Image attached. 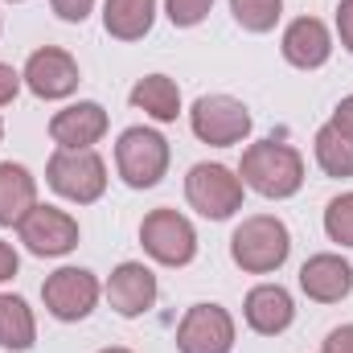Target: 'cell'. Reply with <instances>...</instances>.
<instances>
[{"label": "cell", "mask_w": 353, "mask_h": 353, "mask_svg": "<svg viewBox=\"0 0 353 353\" xmlns=\"http://www.w3.org/2000/svg\"><path fill=\"white\" fill-rule=\"evenodd\" d=\"M239 176H243V185H251L255 193L279 201V197L300 193V185H304V157H300L292 144L259 140V144H251V148L243 152Z\"/></svg>", "instance_id": "obj_1"}, {"label": "cell", "mask_w": 353, "mask_h": 353, "mask_svg": "<svg viewBox=\"0 0 353 353\" xmlns=\"http://www.w3.org/2000/svg\"><path fill=\"white\" fill-rule=\"evenodd\" d=\"M230 255L234 263L251 275H267V271H279L292 255V234L288 226L275 218V214H255V218H243L239 230L230 234Z\"/></svg>", "instance_id": "obj_2"}, {"label": "cell", "mask_w": 353, "mask_h": 353, "mask_svg": "<svg viewBox=\"0 0 353 353\" xmlns=\"http://www.w3.org/2000/svg\"><path fill=\"white\" fill-rule=\"evenodd\" d=\"M46 181L66 201L90 205L107 189V165H103V157L94 148H58L50 157V165H46Z\"/></svg>", "instance_id": "obj_3"}, {"label": "cell", "mask_w": 353, "mask_h": 353, "mask_svg": "<svg viewBox=\"0 0 353 353\" xmlns=\"http://www.w3.org/2000/svg\"><path fill=\"white\" fill-rule=\"evenodd\" d=\"M115 169L132 189H152L169 173V140L157 128H128L115 144Z\"/></svg>", "instance_id": "obj_4"}, {"label": "cell", "mask_w": 353, "mask_h": 353, "mask_svg": "<svg viewBox=\"0 0 353 353\" xmlns=\"http://www.w3.org/2000/svg\"><path fill=\"white\" fill-rule=\"evenodd\" d=\"M189 128L201 144L214 148H230L243 144L251 132V111L234 99V94H201L189 111Z\"/></svg>", "instance_id": "obj_5"}, {"label": "cell", "mask_w": 353, "mask_h": 353, "mask_svg": "<svg viewBox=\"0 0 353 353\" xmlns=\"http://www.w3.org/2000/svg\"><path fill=\"white\" fill-rule=\"evenodd\" d=\"M185 197H189V205H193L201 218L222 222V218H230L234 210H243V176L230 173L226 165L201 161V165H193L189 176H185Z\"/></svg>", "instance_id": "obj_6"}, {"label": "cell", "mask_w": 353, "mask_h": 353, "mask_svg": "<svg viewBox=\"0 0 353 353\" xmlns=\"http://www.w3.org/2000/svg\"><path fill=\"white\" fill-rule=\"evenodd\" d=\"M140 243H144V251L157 263H165V267H185V263H193V255H197V230H193V222L185 214L169 210V205L152 210L140 222Z\"/></svg>", "instance_id": "obj_7"}, {"label": "cell", "mask_w": 353, "mask_h": 353, "mask_svg": "<svg viewBox=\"0 0 353 353\" xmlns=\"http://www.w3.org/2000/svg\"><path fill=\"white\" fill-rule=\"evenodd\" d=\"M99 279L87 267H58L46 283H41V300L50 308V316L58 321H87L99 304Z\"/></svg>", "instance_id": "obj_8"}, {"label": "cell", "mask_w": 353, "mask_h": 353, "mask_svg": "<svg viewBox=\"0 0 353 353\" xmlns=\"http://www.w3.org/2000/svg\"><path fill=\"white\" fill-rule=\"evenodd\" d=\"M17 230H21V243L33 255H41V259H58V255H70L79 247V222L66 210H58V205H41L37 201L21 218Z\"/></svg>", "instance_id": "obj_9"}, {"label": "cell", "mask_w": 353, "mask_h": 353, "mask_svg": "<svg viewBox=\"0 0 353 353\" xmlns=\"http://www.w3.org/2000/svg\"><path fill=\"white\" fill-rule=\"evenodd\" d=\"M181 353H230L234 350V316L222 304H193L176 325Z\"/></svg>", "instance_id": "obj_10"}, {"label": "cell", "mask_w": 353, "mask_h": 353, "mask_svg": "<svg viewBox=\"0 0 353 353\" xmlns=\"http://www.w3.org/2000/svg\"><path fill=\"white\" fill-rule=\"evenodd\" d=\"M21 79H25V87L33 90L37 99H66V94L79 90V79H83V74H79V62H74L66 50L41 46V50L29 54Z\"/></svg>", "instance_id": "obj_11"}, {"label": "cell", "mask_w": 353, "mask_h": 353, "mask_svg": "<svg viewBox=\"0 0 353 353\" xmlns=\"http://www.w3.org/2000/svg\"><path fill=\"white\" fill-rule=\"evenodd\" d=\"M107 304L119 316H144L157 304V275L144 263H119L107 279Z\"/></svg>", "instance_id": "obj_12"}, {"label": "cell", "mask_w": 353, "mask_h": 353, "mask_svg": "<svg viewBox=\"0 0 353 353\" xmlns=\"http://www.w3.org/2000/svg\"><path fill=\"white\" fill-rule=\"evenodd\" d=\"M50 136L58 148H94L107 136V111L99 103H70L50 119Z\"/></svg>", "instance_id": "obj_13"}, {"label": "cell", "mask_w": 353, "mask_h": 353, "mask_svg": "<svg viewBox=\"0 0 353 353\" xmlns=\"http://www.w3.org/2000/svg\"><path fill=\"white\" fill-rule=\"evenodd\" d=\"M300 288L308 300L316 304H337L353 292V267L341 255H312L308 263L300 267Z\"/></svg>", "instance_id": "obj_14"}, {"label": "cell", "mask_w": 353, "mask_h": 353, "mask_svg": "<svg viewBox=\"0 0 353 353\" xmlns=\"http://www.w3.org/2000/svg\"><path fill=\"white\" fill-rule=\"evenodd\" d=\"M243 316L255 333L263 337H279L292 321H296V304H292V292L279 288V283H259L247 292V304H243Z\"/></svg>", "instance_id": "obj_15"}, {"label": "cell", "mask_w": 353, "mask_h": 353, "mask_svg": "<svg viewBox=\"0 0 353 353\" xmlns=\"http://www.w3.org/2000/svg\"><path fill=\"white\" fill-rule=\"evenodd\" d=\"M329 54H333V33L325 29V21L300 17L283 29V58L296 70H316L329 62Z\"/></svg>", "instance_id": "obj_16"}, {"label": "cell", "mask_w": 353, "mask_h": 353, "mask_svg": "<svg viewBox=\"0 0 353 353\" xmlns=\"http://www.w3.org/2000/svg\"><path fill=\"white\" fill-rule=\"evenodd\" d=\"M37 205V176L25 165H0V226H21V218Z\"/></svg>", "instance_id": "obj_17"}, {"label": "cell", "mask_w": 353, "mask_h": 353, "mask_svg": "<svg viewBox=\"0 0 353 353\" xmlns=\"http://www.w3.org/2000/svg\"><path fill=\"white\" fill-rule=\"evenodd\" d=\"M157 21V0H103V29L119 41H140Z\"/></svg>", "instance_id": "obj_18"}, {"label": "cell", "mask_w": 353, "mask_h": 353, "mask_svg": "<svg viewBox=\"0 0 353 353\" xmlns=\"http://www.w3.org/2000/svg\"><path fill=\"white\" fill-rule=\"evenodd\" d=\"M132 107L152 115L157 123H173L181 115V90H176L169 74H148V79H140L132 87Z\"/></svg>", "instance_id": "obj_19"}, {"label": "cell", "mask_w": 353, "mask_h": 353, "mask_svg": "<svg viewBox=\"0 0 353 353\" xmlns=\"http://www.w3.org/2000/svg\"><path fill=\"white\" fill-rule=\"evenodd\" d=\"M37 341V321L33 308L21 296H0V350H29Z\"/></svg>", "instance_id": "obj_20"}, {"label": "cell", "mask_w": 353, "mask_h": 353, "mask_svg": "<svg viewBox=\"0 0 353 353\" xmlns=\"http://www.w3.org/2000/svg\"><path fill=\"white\" fill-rule=\"evenodd\" d=\"M316 165L329 176H353V140L333 123L316 132Z\"/></svg>", "instance_id": "obj_21"}, {"label": "cell", "mask_w": 353, "mask_h": 353, "mask_svg": "<svg viewBox=\"0 0 353 353\" xmlns=\"http://www.w3.org/2000/svg\"><path fill=\"white\" fill-rule=\"evenodd\" d=\"M230 12L247 33H267V29H275L283 0H230Z\"/></svg>", "instance_id": "obj_22"}, {"label": "cell", "mask_w": 353, "mask_h": 353, "mask_svg": "<svg viewBox=\"0 0 353 353\" xmlns=\"http://www.w3.org/2000/svg\"><path fill=\"white\" fill-rule=\"evenodd\" d=\"M325 234L341 247H353V193H337L325 210Z\"/></svg>", "instance_id": "obj_23"}, {"label": "cell", "mask_w": 353, "mask_h": 353, "mask_svg": "<svg viewBox=\"0 0 353 353\" xmlns=\"http://www.w3.org/2000/svg\"><path fill=\"white\" fill-rule=\"evenodd\" d=\"M210 8H214V0H165V12H169V21H173L176 29L201 25L210 17Z\"/></svg>", "instance_id": "obj_24"}, {"label": "cell", "mask_w": 353, "mask_h": 353, "mask_svg": "<svg viewBox=\"0 0 353 353\" xmlns=\"http://www.w3.org/2000/svg\"><path fill=\"white\" fill-rule=\"evenodd\" d=\"M50 4L62 21H87L90 8H94V0H50Z\"/></svg>", "instance_id": "obj_25"}, {"label": "cell", "mask_w": 353, "mask_h": 353, "mask_svg": "<svg viewBox=\"0 0 353 353\" xmlns=\"http://www.w3.org/2000/svg\"><path fill=\"white\" fill-rule=\"evenodd\" d=\"M337 33H341V46L353 54V0L337 4Z\"/></svg>", "instance_id": "obj_26"}, {"label": "cell", "mask_w": 353, "mask_h": 353, "mask_svg": "<svg viewBox=\"0 0 353 353\" xmlns=\"http://www.w3.org/2000/svg\"><path fill=\"white\" fill-rule=\"evenodd\" d=\"M21 83H25V79H21V74H17L12 66H4V62H0V107L17 99V90H21Z\"/></svg>", "instance_id": "obj_27"}, {"label": "cell", "mask_w": 353, "mask_h": 353, "mask_svg": "<svg viewBox=\"0 0 353 353\" xmlns=\"http://www.w3.org/2000/svg\"><path fill=\"white\" fill-rule=\"evenodd\" d=\"M325 353H353V325H341L325 337Z\"/></svg>", "instance_id": "obj_28"}, {"label": "cell", "mask_w": 353, "mask_h": 353, "mask_svg": "<svg viewBox=\"0 0 353 353\" xmlns=\"http://www.w3.org/2000/svg\"><path fill=\"white\" fill-rule=\"evenodd\" d=\"M329 123H333L337 132H345V136L353 140V94H345V99L337 103V111H333V119H329Z\"/></svg>", "instance_id": "obj_29"}, {"label": "cell", "mask_w": 353, "mask_h": 353, "mask_svg": "<svg viewBox=\"0 0 353 353\" xmlns=\"http://www.w3.org/2000/svg\"><path fill=\"white\" fill-rule=\"evenodd\" d=\"M17 267H21V259H17V251L0 239V283H8L12 275H17Z\"/></svg>", "instance_id": "obj_30"}, {"label": "cell", "mask_w": 353, "mask_h": 353, "mask_svg": "<svg viewBox=\"0 0 353 353\" xmlns=\"http://www.w3.org/2000/svg\"><path fill=\"white\" fill-rule=\"evenodd\" d=\"M99 353H132V350H119V345H115V350H99Z\"/></svg>", "instance_id": "obj_31"}, {"label": "cell", "mask_w": 353, "mask_h": 353, "mask_svg": "<svg viewBox=\"0 0 353 353\" xmlns=\"http://www.w3.org/2000/svg\"><path fill=\"white\" fill-rule=\"evenodd\" d=\"M0 140H4V123H0Z\"/></svg>", "instance_id": "obj_32"}]
</instances>
